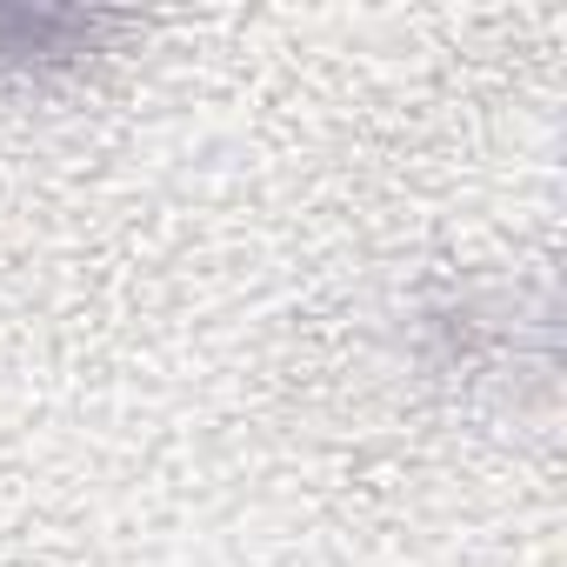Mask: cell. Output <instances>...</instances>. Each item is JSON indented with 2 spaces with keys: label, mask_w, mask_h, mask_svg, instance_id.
I'll return each mask as SVG.
<instances>
[{
  "label": "cell",
  "mask_w": 567,
  "mask_h": 567,
  "mask_svg": "<svg viewBox=\"0 0 567 567\" xmlns=\"http://www.w3.org/2000/svg\"><path fill=\"white\" fill-rule=\"evenodd\" d=\"M107 14H81V8H34V0H0V68L14 74H41V68H68L81 54H94V41L107 34Z\"/></svg>",
  "instance_id": "obj_1"
}]
</instances>
